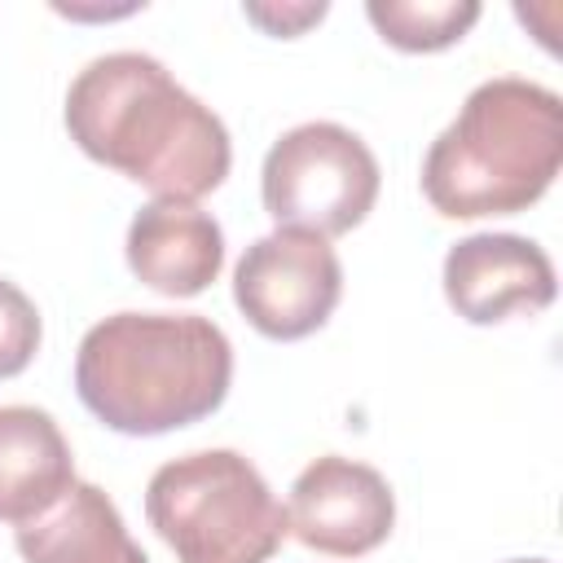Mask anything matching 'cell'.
Masks as SVG:
<instances>
[{
  "mask_svg": "<svg viewBox=\"0 0 563 563\" xmlns=\"http://www.w3.org/2000/svg\"><path fill=\"white\" fill-rule=\"evenodd\" d=\"M75 484V457L53 422L35 405H0V519L26 523L57 506Z\"/></svg>",
  "mask_w": 563,
  "mask_h": 563,
  "instance_id": "obj_10",
  "label": "cell"
},
{
  "mask_svg": "<svg viewBox=\"0 0 563 563\" xmlns=\"http://www.w3.org/2000/svg\"><path fill=\"white\" fill-rule=\"evenodd\" d=\"M128 268L158 295H202L224 268V233L194 202H145L128 224Z\"/></svg>",
  "mask_w": 563,
  "mask_h": 563,
  "instance_id": "obj_9",
  "label": "cell"
},
{
  "mask_svg": "<svg viewBox=\"0 0 563 563\" xmlns=\"http://www.w3.org/2000/svg\"><path fill=\"white\" fill-rule=\"evenodd\" d=\"M145 515L180 563H268L286 541V506L233 449L163 462L145 484Z\"/></svg>",
  "mask_w": 563,
  "mask_h": 563,
  "instance_id": "obj_4",
  "label": "cell"
},
{
  "mask_svg": "<svg viewBox=\"0 0 563 563\" xmlns=\"http://www.w3.org/2000/svg\"><path fill=\"white\" fill-rule=\"evenodd\" d=\"M343 295L334 246L303 229L255 238L233 268V303L268 339H303L321 330Z\"/></svg>",
  "mask_w": 563,
  "mask_h": 563,
  "instance_id": "obj_6",
  "label": "cell"
},
{
  "mask_svg": "<svg viewBox=\"0 0 563 563\" xmlns=\"http://www.w3.org/2000/svg\"><path fill=\"white\" fill-rule=\"evenodd\" d=\"M40 312L26 299V290H18L13 282L0 277V378H13L31 365L35 347H40Z\"/></svg>",
  "mask_w": 563,
  "mask_h": 563,
  "instance_id": "obj_13",
  "label": "cell"
},
{
  "mask_svg": "<svg viewBox=\"0 0 563 563\" xmlns=\"http://www.w3.org/2000/svg\"><path fill=\"white\" fill-rule=\"evenodd\" d=\"M246 18L255 26H264L268 35H299L312 22L325 18V0H303V4H246Z\"/></svg>",
  "mask_w": 563,
  "mask_h": 563,
  "instance_id": "obj_14",
  "label": "cell"
},
{
  "mask_svg": "<svg viewBox=\"0 0 563 563\" xmlns=\"http://www.w3.org/2000/svg\"><path fill=\"white\" fill-rule=\"evenodd\" d=\"M233 347L198 312H114L79 339L75 391L123 435H163L216 413L229 396Z\"/></svg>",
  "mask_w": 563,
  "mask_h": 563,
  "instance_id": "obj_2",
  "label": "cell"
},
{
  "mask_svg": "<svg viewBox=\"0 0 563 563\" xmlns=\"http://www.w3.org/2000/svg\"><path fill=\"white\" fill-rule=\"evenodd\" d=\"M18 554L26 563H150L119 506L88 479H75L57 506L18 523Z\"/></svg>",
  "mask_w": 563,
  "mask_h": 563,
  "instance_id": "obj_11",
  "label": "cell"
},
{
  "mask_svg": "<svg viewBox=\"0 0 563 563\" xmlns=\"http://www.w3.org/2000/svg\"><path fill=\"white\" fill-rule=\"evenodd\" d=\"M506 563H550V559H506Z\"/></svg>",
  "mask_w": 563,
  "mask_h": 563,
  "instance_id": "obj_15",
  "label": "cell"
},
{
  "mask_svg": "<svg viewBox=\"0 0 563 563\" xmlns=\"http://www.w3.org/2000/svg\"><path fill=\"white\" fill-rule=\"evenodd\" d=\"M365 18L396 48L435 53L457 44L479 22V4L475 0H369Z\"/></svg>",
  "mask_w": 563,
  "mask_h": 563,
  "instance_id": "obj_12",
  "label": "cell"
},
{
  "mask_svg": "<svg viewBox=\"0 0 563 563\" xmlns=\"http://www.w3.org/2000/svg\"><path fill=\"white\" fill-rule=\"evenodd\" d=\"M260 194L277 229H303L330 242L369 216L378 198V158L352 128L312 119L273 141Z\"/></svg>",
  "mask_w": 563,
  "mask_h": 563,
  "instance_id": "obj_5",
  "label": "cell"
},
{
  "mask_svg": "<svg viewBox=\"0 0 563 563\" xmlns=\"http://www.w3.org/2000/svg\"><path fill=\"white\" fill-rule=\"evenodd\" d=\"M70 141L145 185L158 202H198L229 176L233 145L211 106L185 92L150 53L92 57L66 92Z\"/></svg>",
  "mask_w": 563,
  "mask_h": 563,
  "instance_id": "obj_1",
  "label": "cell"
},
{
  "mask_svg": "<svg viewBox=\"0 0 563 563\" xmlns=\"http://www.w3.org/2000/svg\"><path fill=\"white\" fill-rule=\"evenodd\" d=\"M563 167V101L554 88L484 79L422 158V194L444 220L528 211Z\"/></svg>",
  "mask_w": 563,
  "mask_h": 563,
  "instance_id": "obj_3",
  "label": "cell"
},
{
  "mask_svg": "<svg viewBox=\"0 0 563 563\" xmlns=\"http://www.w3.org/2000/svg\"><path fill=\"white\" fill-rule=\"evenodd\" d=\"M396 523V493L391 484L352 457L325 453L308 462L290 484L286 532L317 554L356 559L378 550Z\"/></svg>",
  "mask_w": 563,
  "mask_h": 563,
  "instance_id": "obj_7",
  "label": "cell"
},
{
  "mask_svg": "<svg viewBox=\"0 0 563 563\" xmlns=\"http://www.w3.org/2000/svg\"><path fill=\"white\" fill-rule=\"evenodd\" d=\"M444 299L471 325L541 312L554 299V264L519 233H471L444 255Z\"/></svg>",
  "mask_w": 563,
  "mask_h": 563,
  "instance_id": "obj_8",
  "label": "cell"
}]
</instances>
